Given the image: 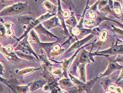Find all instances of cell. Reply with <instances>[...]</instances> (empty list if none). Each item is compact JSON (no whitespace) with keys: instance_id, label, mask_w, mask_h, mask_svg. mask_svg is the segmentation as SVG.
<instances>
[{"instance_id":"23","label":"cell","mask_w":123,"mask_h":93,"mask_svg":"<svg viewBox=\"0 0 123 93\" xmlns=\"http://www.w3.org/2000/svg\"><path fill=\"white\" fill-rule=\"evenodd\" d=\"M6 35V30H5V27L3 25L0 23V37L3 38Z\"/></svg>"},{"instance_id":"9","label":"cell","mask_w":123,"mask_h":93,"mask_svg":"<svg viewBox=\"0 0 123 93\" xmlns=\"http://www.w3.org/2000/svg\"><path fill=\"white\" fill-rule=\"evenodd\" d=\"M43 24L44 25L45 27L47 29H49L59 25V20L56 17H53L49 20L43 22Z\"/></svg>"},{"instance_id":"32","label":"cell","mask_w":123,"mask_h":93,"mask_svg":"<svg viewBox=\"0 0 123 93\" xmlns=\"http://www.w3.org/2000/svg\"><path fill=\"white\" fill-rule=\"evenodd\" d=\"M51 93H59V90L57 88H53L51 90Z\"/></svg>"},{"instance_id":"8","label":"cell","mask_w":123,"mask_h":93,"mask_svg":"<svg viewBox=\"0 0 123 93\" xmlns=\"http://www.w3.org/2000/svg\"><path fill=\"white\" fill-rule=\"evenodd\" d=\"M18 21L21 23L26 24V25H28V26L30 25L32 23L36 20L35 19L31 14L21 16V17L18 18Z\"/></svg>"},{"instance_id":"15","label":"cell","mask_w":123,"mask_h":93,"mask_svg":"<svg viewBox=\"0 0 123 93\" xmlns=\"http://www.w3.org/2000/svg\"><path fill=\"white\" fill-rule=\"evenodd\" d=\"M35 29H36V30L38 31L39 33H40L46 35L48 37H56L55 35H52V34H51V33H49V32H48V31L47 30V29H45L43 27V26L41 25V24H40V23L39 25H38V26L36 27Z\"/></svg>"},{"instance_id":"35","label":"cell","mask_w":123,"mask_h":93,"mask_svg":"<svg viewBox=\"0 0 123 93\" xmlns=\"http://www.w3.org/2000/svg\"><path fill=\"white\" fill-rule=\"evenodd\" d=\"M1 44H0V50H1Z\"/></svg>"},{"instance_id":"27","label":"cell","mask_w":123,"mask_h":93,"mask_svg":"<svg viewBox=\"0 0 123 93\" xmlns=\"http://www.w3.org/2000/svg\"><path fill=\"white\" fill-rule=\"evenodd\" d=\"M114 11L115 12L116 14L117 15H120L121 14V13H122L121 9L119 7H116V8H114Z\"/></svg>"},{"instance_id":"28","label":"cell","mask_w":123,"mask_h":93,"mask_svg":"<svg viewBox=\"0 0 123 93\" xmlns=\"http://www.w3.org/2000/svg\"><path fill=\"white\" fill-rule=\"evenodd\" d=\"M114 31L115 32V33H117L118 35H123V31L122 30H121L120 29H117V28H115V27H114Z\"/></svg>"},{"instance_id":"30","label":"cell","mask_w":123,"mask_h":93,"mask_svg":"<svg viewBox=\"0 0 123 93\" xmlns=\"http://www.w3.org/2000/svg\"><path fill=\"white\" fill-rule=\"evenodd\" d=\"M4 72V70L3 66V65L1 63H0V74H1V75H2V74H3Z\"/></svg>"},{"instance_id":"17","label":"cell","mask_w":123,"mask_h":93,"mask_svg":"<svg viewBox=\"0 0 123 93\" xmlns=\"http://www.w3.org/2000/svg\"><path fill=\"white\" fill-rule=\"evenodd\" d=\"M40 68L39 69H34V68H26L23 69V70H21L19 71V73L20 75L21 76H26L28 75L29 74H30L31 73L33 72L34 71H35L36 70H39Z\"/></svg>"},{"instance_id":"21","label":"cell","mask_w":123,"mask_h":93,"mask_svg":"<svg viewBox=\"0 0 123 93\" xmlns=\"http://www.w3.org/2000/svg\"><path fill=\"white\" fill-rule=\"evenodd\" d=\"M28 86H18L17 90L19 93H29V88Z\"/></svg>"},{"instance_id":"6","label":"cell","mask_w":123,"mask_h":93,"mask_svg":"<svg viewBox=\"0 0 123 93\" xmlns=\"http://www.w3.org/2000/svg\"><path fill=\"white\" fill-rule=\"evenodd\" d=\"M93 37V34H91L89 36L86 37V38H85L84 39L74 43L71 46L70 49H69L68 50L67 52H70L71 50H73L76 49H79L80 47L82 46V45H84L85 43H86L87 42L89 41L90 39H92Z\"/></svg>"},{"instance_id":"25","label":"cell","mask_w":123,"mask_h":93,"mask_svg":"<svg viewBox=\"0 0 123 93\" xmlns=\"http://www.w3.org/2000/svg\"><path fill=\"white\" fill-rule=\"evenodd\" d=\"M114 91H115L116 93H123V90L121 87H115L114 88Z\"/></svg>"},{"instance_id":"11","label":"cell","mask_w":123,"mask_h":93,"mask_svg":"<svg viewBox=\"0 0 123 93\" xmlns=\"http://www.w3.org/2000/svg\"><path fill=\"white\" fill-rule=\"evenodd\" d=\"M80 49H79L78 50H77L76 52L74 53V54L73 56H72V57L70 58H69L68 60H65V61H63V62L62 64V66L64 71H66L68 70V69L69 68V66H70L71 63H72V62H73V61L74 60V57H75L77 54H78V53L79 52V50Z\"/></svg>"},{"instance_id":"20","label":"cell","mask_w":123,"mask_h":93,"mask_svg":"<svg viewBox=\"0 0 123 93\" xmlns=\"http://www.w3.org/2000/svg\"><path fill=\"white\" fill-rule=\"evenodd\" d=\"M66 22L68 24L70 25L73 27H75L77 25L76 19L75 17H74V16L73 14L71 15V16L70 17V18H69V19L67 20Z\"/></svg>"},{"instance_id":"22","label":"cell","mask_w":123,"mask_h":93,"mask_svg":"<svg viewBox=\"0 0 123 93\" xmlns=\"http://www.w3.org/2000/svg\"><path fill=\"white\" fill-rule=\"evenodd\" d=\"M43 6L48 11H50L53 9V5L48 1H45L43 3Z\"/></svg>"},{"instance_id":"29","label":"cell","mask_w":123,"mask_h":93,"mask_svg":"<svg viewBox=\"0 0 123 93\" xmlns=\"http://www.w3.org/2000/svg\"><path fill=\"white\" fill-rule=\"evenodd\" d=\"M60 49H61V48L59 45H55V46H54L53 47V50L55 52H58L59 50H60Z\"/></svg>"},{"instance_id":"1","label":"cell","mask_w":123,"mask_h":93,"mask_svg":"<svg viewBox=\"0 0 123 93\" xmlns=\"http://www.w3.org/2000/svg\"><path fill=\"white\" fill-rule=\"evenodd\" d=\"M29 8L27 3H18L12 4L0 12V17L19 14L27 10Z\"/></svg>"},{"instance_id":"18","label":"cell","mask_w":123,"mask_h":93,"mask_svg":"<svg viewBox=\"0 0 123 93\" xmlns=\"http://www.w3.org/2000/svg\"><path fill=\"white\" fill-rule=\"evenodd\" d=\"M29 42H36L40 43L39 39L38 36L37 35L35 32L33 30H31L30 31V35H29Z\"/></svg>"},{"instance_id":"34","label":"cell","mask_w":123,"mask_h":93,"mask_svg":"<svg viewBox=\"0 0 123 93\" xmlns=\"http://www.w3.org/2000/svg\"><path fill=\"white\" fill-rule=\"evenodd\" d=\"M60 93H67L65 92H60Z\"/></svg>"},{"instance_id":"16","label":"cell","mask_w":123,"mask_h":93,"mask_svg":"<svg viewBox=\"0 0 123 93\" xmlns=\"http://www.w3.org/2000/svg\"><path fill=\"white\" fill-rule=\"evenodd\" d=\"M5 30H6V35L8 37H11L12 36L13 34V31L12 29V24L10 22H6L5 23L4 25Z\"/></svg>"},{"instance_id":"10","label":"cell","mask_w":123,"mask_h":93,"mask_svg":"<svg viewBox=\"0 0 123 93\" xmlns=\"http://www.w3.org/2000/svg\"><path fill=\"white\" fill-rule=\"evenodd\" d=\"M59 84L60 87L62 89L67 90L74 87V85L72 84L70 80L68 78L60 80L59 81Z\"/></svg>"},{"instance_id":"19","label":"cell","mask_w":123,"mask_h":93,"mask_svg":"<svg viewBox=\"0 0 123 93\" xmlns=\"http://www.w3.org/2000/svg\"><path fill=\"white\" fill-rule=\"evenodd\" d=\"M17 54L20 57L22 58H25V59L26 60H35L36 58L34 57H33L32 55H24L23 54H22L20 52L18 51L17 52Z\"/></svg>"},{"instance_id":"24","label":"cell","mask_w":123,"mask_h":93,"mask_svg":"<svg viewBox=\"0 0 123 93\" xmlns=\"http://www.w3.org/2000/svg\"><path fill=\"white\" fill-rule=\"evenodd\" d=\"M107 35V32L106 30H104L102 31V33H101L100 35L99 36V39L101 41H104L106 39Z\"/></svg>"},{"instance_id":"13","label":"cell","mask_w":123,"mask_h":93,"mask_svg":"<svg viewBox=\"0 0 123 93\" xmlns=\"http://www.w3.org/2000/svg\"><path fill=\"white\" fill-rule=\"evenodd\" d=\"M46 81L43 80H37L34 81L33 83L31 85L30 87V90L32 91L33 90H36L39 89L40 88H41L45 85Z\"/></svg>"},{"instance_id":"5","label":"cell","mask_w":123,"mask_h":93,"mask_svg":"<svg viewBox=\"0 0 123 93\" xmlns=\"http://www.w3.org/2000/svg\"><path fill=\"white\" fill-rule=\"evenodd\" d=\"M98 53H102V54L109 55L123 54V45H114V46H111L107 50L99 52Z\"/></svg>"},{"instance_id":"33","label":"cell","mask_w":123,"mask_h":93,"mask_svg":"<svg viewBox=\"0 0 123 93\" xmlns=\"http://www.w3.org/2000/svg\"><path fill=\"white\" fill-rule=\"evenodd\" d=\"M105 93H111V92H109V91H107V92H106Z\"/></svg>"},{"instance_id":"14","label":"cell","mask_w":123,"mask_h":93,"mask_svg":"<svg viewBox=\"0 0 123 93\" xmlns=\"http://www.w3.org/2000/svg\"><path fill=\"white\" fill-rule=\"evenodd\" d=\"M0 51L2 52L3 54L5 56V57H6L8 58V59H9L10 60L17 61L18 59V57L15 55L14 53L7 52V50H5V49H4V48H3V47L1 48Z\"/></svg>"},{"instance_id":"31","label":"cell","mask_w":123,"mask_h":93,"mask_svg":"<svg viewBox=\"0 0 123 93\" xmlns=\"http://www.w3.org/2000/svg\"><path fill=\"white\" fill-rule=\"evenodd\" d=\"M5 50H6L7 52H11L12 50H13V48L11 46H7L6 49H5Z\"/></svg>"},{"instance_id":"7","label":"cell","mask_w":123,"mask_h":93,"mask_svg":"<svg viewBox=\"0 0 123 93\" xmlns=\"http://www.w3.org/2000/svg\"><path fill=\"white\" fill-rule=\"evenodd\" d=\"M92 54H91L90 52H88L86 50H83L81 54L80 55L78 62H80L81 64H85L87 63H89L90 59L92 58Z\"/></svg>"},{"instance_id":"2","label":"cell","mask_w":123,"mask_h":93,"mask_svg":"<svg viewBox=\"0 0 123 93\" xmlns=\"http://www.w3.org/2000/svg\"><path fill=\"white\" fill-rule=\"evenodd\" d=\"M70 78L71 79V80L73 81L74 84L76 85L78 88L79 90L80 91H85L87 92V93H89L92 89V88L93 86V84L97 81V79L98 78H95L93 79L92 80L90 81L86 82H83L79 80H78L77 79L75 78L73 76L70 75Z\"/></svg>"},{"instance_id":"26","label":"cell","mask_w":123,"mask_h":93,"mask_svg":"<svg viewBox=\"0 0 123 93\" xmlns=\"http://www.w3.org/2000/svg\"><path fill=\"white\" fill-rule=\"evenodd\" d=\"M52 73L54 76H59L60 75L62 72H61V71L59 70V69H57V70H55V71H53V72H52Z\"/></svg>"},{"instance_id":"4","label":"cell","mask_w":123,"mask_h":93,"mask_svg":"<svg viewBox=\"0 0 123 93\" xmlns=\"http://www.w3.org/2000/svg\"><path fill=\"white\" fill-rule=\"evenodd\" d=\"M122 66L120 65L117 62H115V61H114V62L113 61V62H111L109 64L107 69L106 71L104 73L100 74V76L99 77V78H101V77L105 76H109L111 73L114 72L115 71L117 70H121V69H122Z\"/></svg>"},{"instance_id":"3","label":"cell","mask_w":123,"mask_h":93,"mask_svg":"<svg viewBox=\"0 0 123 93\" xmlns=\"http://www.w3.org/2000/svg\"><path fill=\"white\" fill-rule=\"evenodd\" d=\"M53 15H55V14H53V13H52V14H51V13H47V14H45L44 15H43L41 16L38 19H36V20L34 21L30 25H29V26H28V28H27V29H26V30L25 31V34H23V35H22L19 38V40L23 38V37L26 36V35H27V34L29 33V32L31 30H32V29L33 28H35L36 26H37L38 25H39V24L41 22H43V21L44 20H46L47 19L50 18V17H51V16Z\"/></svg>"},{"instance_id":"12","label":"cell","mask_w":123,"mask_h":93,"mask_svg":"<svg viewBox=\"0 0 123 93\" xmlns=\"http://www.w3.org/2000/svg\"><path fill=\"white\" fill-rule=\"evenodd\" d=\"M85 64H80L79 65V76L81 81L83 82H86V72L85 68Z\"/></svg>"}]
</instances>
